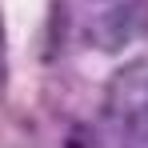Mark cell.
Wrapping results in <instances>:
<instances>
[{"instance_id": "obj_2", "label": "cell", "mask_w": 148, "mask_h": 148, "mask_svg": "<svg viewBox=\"0 0 148 148\" xmlns=\"http://www.w3.org/2000/svg\"><path fill=\"white\" fill-rule=\"evenodd\" d=\"M144 0H124L120 8L108 16V32H104V48H120L124 40L148 32V16H140Z\"/></svg>"}, {"instance_id": "obj_1", "label": "cell", "mask_w": 148, "mask_h": 148, "mask_svg": "<svg viewBox=\"0 0 148 148\" xmlns=\"http://www.w3.org/2000/svg\"><path fill=\"white\" fill-rule=\"evenodd\" d=\"M108 144L148 148V68H128L108 100Z\"/></svg>"}]
</instances>
